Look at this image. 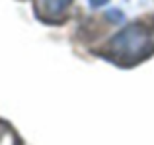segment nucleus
<instances>
[{"label":"nucleus","instance_id":"2","mask_svg":"<svg viewBox=\"0 0 154 145\" xmlns=\"http://www.w3.org/2000/svg\"><path fill=\"white\" fill-rule=\"evenodd\" d=\"M72 0H35V14L47 22H57Z\"/></svg>","mask_w":154,"mask_h":145},{"label":"nucleus","instance_id":"4","mask_svg":"<svg viewBox=\"0 0 154 145\" xmlns=\"http://www.w3.org/2000/svg\"><path fill=\"white\" fill-rule=\"evenodd\" d=\"M109 0H90V6H94V8H100V6H105Z\"/></svg>","mask_w":154,"mask_h":145},{"label":"nucleus","instance_id":"1","mask_svg":"<svg viewBox=\"0 0 154 145\" xmlns=\"http://www.w3.org/2000/svg\"><path fill=\"white\" fill-rule=\"evenodd\" d=\"M154 53V30L137 22L121 30L107 43V57L117 63H139Z\"/></svg>","mask_w":154,"mask_h":145},{"label":"nucleus","instance_id":"3","mask_svg":"<svg viewBox=\"0 0 154 145\" xmlns=\"http://www.w3.org/2000/svg\"><path fill=\"white\" fill-rule=\"evenodd\" d=\"M107 20H111V22H121V20H123V14H121L119 10H111V12H107Z\"/></svg>","mask_w":154,"mask_h":145}]
</instances>
